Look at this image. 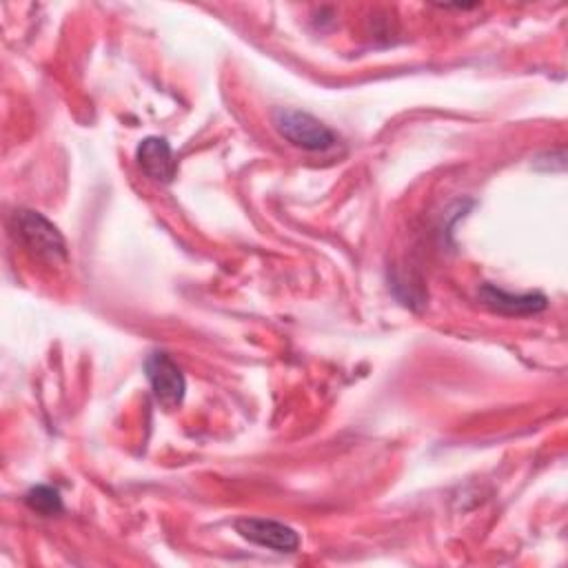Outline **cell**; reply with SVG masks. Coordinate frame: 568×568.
<instances>
[{"mask_svg": "<svg viewBox=\"0 0 568 568\" xmlns=\"http://www.w3.org/2000/svg\"><path fill=\"white\" fill-rule=\"evenodd\" d=\"M11 233L40 262L67 264L69 251L62 233L38 211L20 209L11 217Z\"/></svg>", "mask_w": 568, "mask_h": 568, "instance_id": "obj_1", "label": "cell"}, {"mask_svg": "<svg viewBox=\"0 0 568 568\" xmlns=\"http://www.w3.org/2000/svg\"><path fill=\"white\" fill-rule=\"evenodd\" d=\"M273 124L284 140L304 151H326L337 142L335 131H331L315 115L300 109H275Z\"/></svg>", "mask_w": 568, "mask_h": 568, "instance_id": "obj_2", "label": "cell"}, {"mask_svg": "<svg viewBox=\"0 0 568 568\" xmlns=\"http://www.w3.org/2000/svg\"><path fill=\"white\" fill-rule=\"evenodd\" d=\"M144 373L153 388L158 404L164 408H178L186 393V379L182 368L164 351H155L144 359Z\"/></svg>", "mask_w": 568, "mask_h": 568, "instance_id": "obj_3", "label": "cell"}, {"mask_svg": "<svg viewBox=\"0 0 568 568\" xmlns=\"http://www.w3.org/2000/svg\"><path fill=\"white\" fill-rule=\"evenodd\" d=\"M235 530L242 539L257 544L275 552H295L302 544L295 528L264 517H242L235 521Z\"/></svg>", "mask_w": 568, "mask_h": 568, "instance_id": "obj_4", "label": "cell"}, {"mask_svg": "<svg viewBox=\"0 0 568 568\" xmlns=\"http://www.w3.org/2000/svg\"><path fill=\"white\" fill-rule=\"evenodd\" d=\"M135 160L142 173L160 184H171L178 173V162L171 144L158 135H149L140 140L135 149Z\"/></svg>", "mask_w": 568, "mask_h": 568, "instance_id": "obj_5", "label": "cell"}, {"mask_svg": "<svg viewBox=\"0 0 568 568\" xmlns=\"http://www.w3.org/2000/svg\"><path fill=\"white\" fill-rule=\"evenodd\" d=\"M479 300L484 306H488L490 311H497L501 315H530V313H539L548 306V300L544 293L513 295L493 284H481Z\"/></svg>", "mask_w": 568, "mask_h": 568, "instance_id": "obj_6", "label": "cell"}, {"mask_svg": "<svg viewBox=\"0 0 568 568\" xmlns=\"http://www.w3.org/2000/svg\"><path fill=\"white\" fill-rule=\"evenodd\" d=\"M24 504L33 510V513H40L44 517H53L58 513H62V497L55 488L51 486H33L24 493Z\"/></svg>", "mask_w": 568, "mask_h": 568, "instance_id": "obj_7", "label": "cell"}]
</instances>
